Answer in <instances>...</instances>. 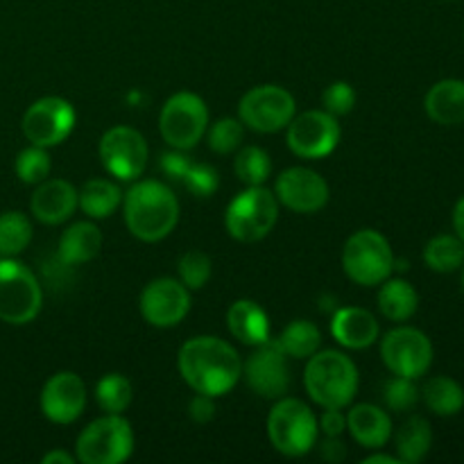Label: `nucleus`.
Masks as SVG:
<instances>
[{
	"label": "nucleus",
	"mask_w": 464,
	"mask_h": 464,
	"mask_svg": "<svg viewBox=\"0 0 464 464\" xmlns=\"http://www.w3.org/2000/svg\"><path fill=\"white\" fill-rule=\"evenodd\" d=\"M122 213L134 238L159 243L179 222V199L163 181L140 179L122 195Z\"/></svg>",
	"instance_id": "f03ea898"
},
{
	"label": "nucleus",
	"mask_w": 464,
	"mask_h": 464,
	"mask_svg": "<svg viewBox=\"0 0 464 464\" xmlns=\"http://www.w3.org/2000/svg\"><path fill=\"white\" fill-rule=\"evenodd\" d=\"M32 222L21 211H5L0 216V258H14L30 245Z\"/></svg>",
	"instance_id": "7c9ffc66"
},
{
	"label": "nucleus",
	"mask_w": 464,
	"mask_h": 464,
	"mask_svg": "<svg viewBox=\"0 0 464 464\" xmlns=\"http://www.w3.org/2000/svg\"><path fill=\"white\" fill-rule=\"evenodd\" d=\"M347 430L361 447L379 451L392 438V420L374 403H358L347 412Z\"/></svg>",
	"instance_id": "412c9836"
},
{
	"label": "nucleus",
	"mask_w": 464,
	"mask_h": 464,
	"mask_svg": "<svg viewBox=\"0 0 464 464\" xmlns=\"http://www.w3.org/2000/svg\"><path fill=\"white\" fill-rule=\"evenodd\" d=\"M181 379L193 392L218 399L231 392L243 374V361L227 340L199 335L181 344L177 356Z\"/></svg>",
	"instance_id": "f257e3e1"
},
{
	"label": "nucleus",
	"mask_w": 464,
	"mask_h": 464,
	"mask_svg": "<svg viewBox=\"0 0 464 464\" xmlns=\"http://www.w3.org/2000/svg\"><path fill=\"white\" fill-rule=\"evenodd\" d=\"M208 148L218 154H231L245 139V125L240 118H220L207 130Z\"/></svg>",
	"instance_id": "f704fd0d"
},
{
	"label": "nucleus",
	"mask_w": 464,
	"mask_h": 464,
	"mask_svg": "<svg viewBox=\"0 0 464 464\" xmlns=\"http://www.w3.org/2000/svg\"><path fill=\"white\" fill-rule=\"evenodd\" d=\"M426 113L438 125H462L464 122V82L440 80L430 86L424 100Z\"/></svg>",
	"instance_id": "5701e85b"
},
{
	"label": "nucleus",
	"mask_w": 464,
	"mask_h": 464,
	"mask_svg": "<svg viewBox=\"0 0 464 464\" xmlns=\"http://www.w3.org/2000/svg\"><path fill=\"white\" fill-rule=\"evenodd\" d=\"M75 127V109L59 95H45L32 102L23 113L21 130L32 145L54 148L71 136Z\"/></svg>",
	"instance_id": "4468645a"
},
{
	"label": "nucleus",
	"mask_w": 464,
	"mask_h": 464,
	"mask_svg": "<svg viewBox=\"0 0 464 464\" xmlns=\"http://www.w3.org/2000/svg\"><path fill=\"white\" fill-rule=\"evenodd\" d=\"M267 438L281 456H306L317 447V438H320L317 415L302 399H276L270 415H267Z\"/></svg>",
	"instance_id": "20e7f679"
},
{
	"label": "nucleus",
	"mask_w": 464,
	"mask_h": 464,
	"mask_svg": "<svg viewBox=\"0 0 464 464\" xmlns=\"http://www.w3.org/2000/svg\"><path fill=\"white\" fill-rule=\"evenodd\" d=\"M275 195L293 213H317L329 202V184L311 168L295 166L276 177Z\"/></svg>",
	"instance_id": "f3484780"
},
{
	"label": "nucleus",
	"mask_w": 464,
	"mask_h": 464,
	"mask_svg": "<svg viewBox=\"0 0 464 464\" xmlns=\"http://www.w3.org/2000/svg\"><path fill=\"white\" fill-rule=\"evenodd\" d=\"M161 168L168 177L172 179H184V175L188 172L190 161L181 154V150H175V152H166L161 157Z\"/></svg>",
	"instance_id": "79ce46f5"
},
{
	"label": "nucleus",
	"mask_w": 464,
	"mask_h": 464,
	"mask_svg": "<svg viewBox=\"0 0 464 464\" xmlns=\"http://www.w3.org/2000/svg\"><path fill=\"white\" fill-rule=\"evenodd\" d=\"M44 306V290L34 272L21 261L0 258V320L23 326L36 320Z\"/></svg>",
	"instance_id": "0eeeda50"
},
{
	"label": "nucleus",
	"mask_w": 464,
	"mask_h": 464,
	"mask_svg": "<svg viewBox=\"0 0 464 464\" xmlns=\"http://www.w3.org/2000/svg\"><path fill=\"white\" fill-rule=\"evenodd\" d=\"M245 383L261 399H281L290 388L288 356L276 340L254 347V353L243 362Z\"/></svg>",
	"instance_id": "2eb2a0df"
},
{
	"label": "nucleus",
	"mask_w": 464,
	"mask_h": 464,
	"mask_svg": "<svg viewBox=\"0 0 464 464\" xmlns=\"http://www.w3.org/2000/svg\"><path fill=\"white\" fill-rule=\"evenodd\" d=\"M320 456L326 462H343L347 458V447L340 438H326L320 444Z\"/></svg>",
	"instance_id": "37998d69"
},
{
	"label": "nucleus",
	"mask_w": 464,
	"mask_h": 464,
	"mask_svg": "<svg viewBox=\"0 0 464 464\" xmlns=\"http://www.w3.org/2000/svg\"><path fill=\"white\" fill-rule=\"evenodd\" d=\"M227 329L247 347H258L272 338L270 315L252 299H238L231 304L227 311Z\"/></svg>",
	"instance_id": "4be33fe9"
},
{
	"label": "nucleus",
	"mask_w": 464,
	"mask_h": 464,
	"mask_svg": "<svg viewBox=\"0 0 464 464\" xmlns=\"http://www.w3.org/2000/svg\"><path fill=\"white\" fill-rule=\"evenodd\" d=\"M276 343L281 344L285 356L293 358V361H304V358L308 361L313 353L320 352L322 331L317 329V324H313L308 320H293L281 331Z\"/></svg>",
	"instance_id": "c85d7f7f"
},
{
	"label": "nucleus",
	"mask_w": 464,
	"mask_h": 464,
	"mask_svg": "<svg viewBox=\"0 0 464 464\" xmlns=\"http://www.w3.org/2000/svg\"><path fill=\"white\" fill-rule=\"evenodd\" d=\"M381 358L392 374L417 381L433 365V343L415 326H399L381 340Z\"/></svg>",
	"instance_id": "ddd939ff"
},
{
	"label": "nucleus",
	"mask_w": 464,
	"mask_h": 464,
	"mask_svg": "<svg viewBox=\"0 0 464 464\" xmlns=\"http://www.w3.org/2000/svg\"><path fill=\"white\" fill-rule=\"evenodd\" d=\"M385 406L394 412H406L411 408L417 406L420 401V388L415 385V379H408V376H397L385 383L383 390Z\"/></svg>",
	"instance_id": "e433bc0d"
},
{
	"label": "nucleus",
	"mask_w": 464,
	"mask_h": 464,
	"mask_svg": "<svg viewBox=\"0 0 464 464\" xmlns=\"http://www.w3.org/2000/svg\"><path fill=\"white\" fill-rule=\"evenodd\" d=\"M317 424H320V433H324V438H343V433L347 430V415L343 412V408H324L322 417H317Z\"/></svg>",
	"instance_id": "ea45409f"
},
{
	"label": "nucleus",
	"mask_w": 464,
	"mask_h": 464,
	"mask_svg": "<svg viewBox=\"0 0 464 464\" xmlns=\"http://www.w3.org/2000/svg\"><path fill=\"white\" fill-rule=\"evenodd\" d=\"M340 130L338 118L331 116L324 109L295 113L293 121L285 127V143L290 152L302 159H324L338 148Z\"/></svg>",
	"instance_id": "9b49d317"
},
{
	"label": "nucleus",
	"mask_w": 464,
	"mask_h": 464,
	"mask_svg": "<svg viewBox=\"0 0 464 464\" xmlns=\"http://www.w3.org/2000/svg\"><path fill=\"white\" fill-rule=\"evenodd\" d=\"M462 266H464V263H462ZM462 288H464V270H462Z\"/></svg>",
	"instance_id": "de8ad7c7"
},
{
	"label": "nucleus",
	"mask_w": 464,
	"mask_h": 464,
	"mask_svg": "<svg viewBox=\"0 0 464 464\" xmlns=\"http://www.w3.org/2000/svg\"><path fill=\"white\" fill-rule=\"evenodd\" d=\"M122 204L121 186L109 179H89L77 190V207L93 220L113 216Z\"/></svg>",
	"instance_id": "393cba45"
},
{
	"label": "nucleus",
	"mask_w": 464,
	"mask_h": 464,
	"mask_svg": "<svg viewBox=\"0 0 464 464\" xmlns=\"http://www.w3.org/2000/svg\"><path fill=\"white\" fill-rule=\"evenodd\" d=\"M77 208V188L66 179H44L30 198V211L44 225H63Z\"/></svg>",
	"instance_id": "6ab92c4d"
},
{
	"label": "nucleus",
	"mask_w": 464,
	"mask_h": 464,
	"mask_svg": "<svg viewBox=\"0 0 464 464\" xmlns=\"http://www.w3.org/2000/svg\"><path fill=\"white\" fill-rule=\"evenodd\" d=\"M344 275L358 285H381L394 272V252L388 238L376 229H361L343 247Z\"/></svg>",
	"instance_id": "6e6552de"
},
{
	"label": "nucleus",
	"mask_w": 464,
	"mask_h": 464,
	"mask_svg": "<svg viewBox=\"0 0 464 464\" xmlns=\"http://www.w3.org/2000/svg\"><path fill=\"white\" fill-rule=\"evenodd\" d=\"M279 199L266 186H247L236 195L225 213V227L240 243H258L279 220Z\"/></svg>",
	"instance_id": "423d86ee"
},
{
	"label": "nucleus",
	"mask_w": 464,
	"mask_h": 464,
	"mask_svg": "<svg viewBox=\"0 0 464 464\" xmlns=\"http://www.w3.org/2000/svg\"><path fill=\"white\" fill-rule=\"evenodd\" d=\"M134 453V430L122 415L104 412L80 433L75 444L77 462L121 464Z\"/></svg>",
	"instance_id": "39448f33"
},
{
	"label": "nucleus",
	"mask_w": 464,
	"mask_h": 464,
	"mask_svg": "<svg viewBox=\"0 0 464 464\" xmlns=\"http://www.w3.org/2000/svg\"><path fill=\"white\" fill-rule=\"evenodd\" d=\"M362 462L365 464H399L401 460H399L397 456H388V453H374V456H367Z\"/></svg>",
	"instance_id": "49530a36"
},
{
	"label": "nucleus",
	"mask_w": 464,
	"mask_h": 464,
	"mask_svg": "<svg viewBox=\"0 0 464 464\" xmlns=\"http://www.w3.org/2000/svg\"><path fill=\"white\" fill-rule=\"evenodd\" d=\"M420 397L424 399L426 408L440 417H453L464 408V390L451 376L429 379L420 390Z\"/></svg>",
	"instance_id": "cd10ccee"
},
{
	"label": "nucleus",
	"mask_w": 464,
	"mask_h": 464,
	"mask_svg": "<svg viewBox=\"0 0 464 464\" xmlns=\"http://www.w3.org/2000/svg\"><path fill=\"white\" fill-rule=\"evenodd\" d=\"M453 229H456V236L464 243V198L458 199L456 208H453Z\"/></svg>",
	"instance_id": "a18cd8bd"
},
{
	"label": "nucleus",
	"mask_w": 464,
	"mask_h": 464,
	"mask_svg": "<svg viewBox=\"0 0 464 464\" xmlns=\"http://www.w3.org/2000/svg\"><path fill=\"white\" fill-rule=\"evenodd\" d=\"M86 408V385L75 372H57L41 390V412L53 424H72Z\"/></svg>",
	"instance_id": "a211bd4d"
},
{
	"label": "nucleus",
	"mask_w": 464,
	"mask_h": 464,
	"mask_svg": "<svg viewBox=\"0 0 464 464\" xmlns=\"http://www.w3.org/2000/svg\"><path fill=\"white\" fill-rule=\"evenodd\" d=\"M41 462L44 464H75L77 458L71 456L68 451H63V449H54V451L45 453V456L41 458Z\"/></svg>",
	"instance_id": "c03bdc74"
},
{
	"label": "nucleus",
	"mask_w": 464,
	"mask_h": 464,
	"mask_svg": "<svg viewBox=\"0 0 464 464\" xmlns=\"http://www.w3.org/2000/svg\"><path fill=\"white\" fill-rule=\"evenodd\" d=\"M358 381L356 362L335 349L313 353L304 372L308 397L322 408H347L356 397Z\"/></svg>",
	"instance_id": "7ed1b4c3"
},
{
	"label": "nucleus",
	"mask_w": 464,
	"mask_h": 464,
	"mask_svg": "<svg viewBox=\"0 0 464 464\" xmlns=\"http://www.w3.org/2000/svg\"><path fill=\"white\" fill-rule=\"evenodd\" d=\"M50 168H53V161H50L48 148H39V145H32L30 148L21 150L14 161V170H16V177L23 181V184L36 186L44 179H48Z\"/></svg>",
	"instance_id": "72a5a7b5"
},
{
	"label": "nucleus",
	"mask_w": 464,
	"mask_h": 464,
	"mask_svg": "<svg viewBox=\"0 0 464 464\" xmlns=\"http://www.w3.org/2000/svg\"><path fill=\"white\" fill-rule=\"evenodd\" d=\"M208 109L198 93L179 91L163 102L159 113V131L172 150L195 148L207 136Z\"/></svg>",
	"instance_id": "1a4fd4ad"
},
{
	"label": "nucleus",
	"mask_w": 464,
	"mask_h": 464,
	"mask_svg": "<svg viewBox=\"0 0 464 464\" xmlns=\"http://www.w3.org/2000/svg\"><path fill=\"white\" fill-rule=\"evenodd\" d=\"M331 334L344 349H367L379 340V322L367 308H338L331 320Z\"/></svg>",
	"instance_id": "aec40b11"
},
{
	"label": "nucleus",
	"mask_w": 464,
	"mask_h": 464,
	"mask_svg": "<svg viewBox=\"0 0 464 464\" xmlns=\"http://www.w3.org/2000/svg\"><path fill=\"white\" fill-rule=\"evenodd\" d=\"M234 170L245 186H263L272 175V159L258 145H247L236 154Z\"/></svg>",
	"instance_id": "2f4dec72"
},
{
	"label": "nucleus",
	"mask_w": 464,
	"mask_h": 464,
	"mask_svg": "<svg viewBox=\"0 0 464 464\" xmlns=\"http://www.w3.org/2000/svg\"><path fill=\"white\" fill-rule=\"evenodd\" d=\"M322 102H324V111H329L331 116H347L356 107V89L347 82H334L322 93Z\"/></svg>",
	"instance_id": "4c0bfd02"
},
{
	"label": "nucleus",
	"mask_w": 464,
	"mask_h": 464,
	"mask_svg": "<svg viewBox=\"0 0 464 464\" xmlns=\"http://www.w3.org/2000/svg\"><path fill=\"white\" fill-rule=\"evenodd\" d=\"M420 306V295L415 285L406 279H385L379 290V308L383 317L392 322L411 320Z\"/></svg>",
	"instance_id": "a878e982"
},
{
	"label": "nucleus",
	"mask_w": 464,
	"mask_h": 464,
	"mask_svg": "<svg viewBox=\"0 0 464 464\" xmlns=\"http://www.w3.org/2000/svg\"><path fill=\"white\" fill-rule=\"evenodd\" d=\"M186 184V188L190 190L193 195H199V198H208L218 190V170L216 168L207 166V163H190L188 172L181 179Z\"/></svg>",
	"instance_id": "58836bf2"
},
{
	"label": "nucleus",
	"mask_w": 464,
	"mask_h": 464,
	"mask_svg": "<svg viewBox=\"0 0 464 464\" xmlns=\"http://www.w3.org/2000/svg\"><path fill=\"white\" fill-rule=\"evenodd\" d=\"M424 263L433 272H440V275L460 270L464 263V243L458 236L451 234L435 236L426 243Z\"/></svg>",
	"instance_id": "c756f323"
},
{
	"label": "nucleus",
	"mask_w": 464,
	"mask_h": 464,
	"mask_svg": "<svg viewBox=\"0 0 464 464\" xmlns=\"http://www.w3.org/2000/svg\"><path fill=\"white\" fill-rule=\"evenodd\" d=\"M179 281L188 290H199L208 284L213 272V263L208 258V254H204L202 249H188L184 256L179 258Z\"/></svg>",
	"instance_id": "c9c22d12"
},
{
	"label": "nucleus",
	"mask_w": 464,
	"mask_h": 464,
	"mask_svg": "<svg viewBox=\"0 0 464 464\" xmlns=\"http://www.w3.org/2000/svg\"><path fill=\"white\" fill-rule=\"evenodd\" d=\"M140 315L157 329L177 326L190 311V290L172 276L150 281L139 299Z\"/></svg>",
	"instance_id": "dca6fc26"
},
{
	"label": "nucleus",
	"mask_w": 464,
	"mask_h": 464,
	"mask_svg": "<svg viewBox=\"0 0 464 464\" xmlns=\"http://www.w3.org/2000/svg\"><path fill=\"white\" fill-rule=\"evenodd\" d=\"M95 399L98 406L104 412H113V415H122L130 408L131 399H134V388L131 381L122 374H107L98 381L95 388Z\"/></svg>",
	"instance_id": "473e14b6"
},
{
	"label": "nucleus",
	"mask_w": 464,
	"mask_h": 464,
	"mask_svg": "<svg viewBox=\"0 0 464 464\" xmlns=\"http://www.w3.org/2000/svg\"><path fill=\"white\" fill-rule=\"evenodd\" d=\"M188 415L198 424H208L216 417V401H213V397L195 392V397L188 403Z\"/></svg>",
	"instance_id": "a19ab883"
},
{
	"label": "nucleus",
	"mask_w": 464,
	"mask_h": 464,
	"mask_svg": "<svg viewBox=\"0 0 464 464\" xmlns=\"http://www.w3.org/2000/svg\"><path fill=\"white\" fill-rule=\"evenodd\" d=\"M297 113L290 91L276 84H261L249 89L238 102V118L245 127L258 134H275L288 127Z\"/></svg>",
	"instance_id": "9d476101"
},
{
	"label": "nucleus",
	"mask_w": 464,
	"mask_h": 464,
	"mask_svg": "<svg viewBox=\"0 0 464 464\" xmlns=\"http://www.w3.org/2000/svg\"><path fill=\"white\" fill-rule=\"evenodd\" d=\"M98 154L109 175L121 181H136L148 166L150 148L139 130L118 125L104 131L98 145Z\"/></svg>",
	"instance_id": "f8f14e48"
},
{
	"label": "nucleus",
	"mask_w": 464,
	"mask_h": 464,
	"mask_svg": "<svg viewBox=\"0 0 464 464\" xmlns=\"http://www.w3.org/2000/svg\"><path fill=\"white\" fill-rule=\"evenodd\" d=\"M102 249V231L93 222H75L63 229L59 238V261L63 266H80L93 261Z\"/></svg>",
	"instance_id": "b1692460"
},
{
	"label": "nucleus",
	"mask_w": 464,
	"mask_h": 464,
	"mask_svg": "<svg viewBox=\"0 0 464 464\" xmlns=\"http://www.w3.org/2000/svg\"><path fill=\"white\" fill-rule=\"evenodd\" d=\"M397 444V458L406 464H417L429 456L433 447V429L424 417L415 415L401 424V429L394 435Z\"/></svg>",
	"instance_id": "bb28decb"
}]
</instances>
